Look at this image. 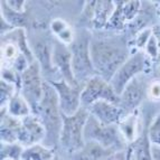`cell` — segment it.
I'll list each match as a JSON object with an SVG mask.
<instances>
[{
  "mask_svg": "<svg viewBox=\"0 0 160 160\" xmlns=\"http://www.w3.org/2000/svg\"><path fill=\"white\" fill-rule=\"evenodd\" d=\"M143 65L144 58L142 54L139 53L134 57L129 59L127 63H123L117 69V73H114L112 76V88L115 94H120L123 91V88L129 82V80L133 75L138 74L140 71L143 69Z\"/></svg>",
  "mask_w": 160,
  "mask_h": 160,
  "instance_id": "obj_6",
  "label": "cell"
},
{
  "mask_svg": "<svg viewBox=\"0 0 160 160\" xmlns=\"http://www.w3.org/2000/svg\"><path fill=\"white\" fill-rule=\"evenodd\" d=\"M127 52L113 40L94 42L91 48L92 63L104 78H111L127 58Z\"/></svg>",
  "mask_w": 160,
  "mask_h": 160,
  "instance_id": "obj_1",
  "label": "cell"
},
{
  "mask_svg": "<svg viewBox=\"0 0 160 160\" xmlns=\"http://www.w3.org/2000/svg\"><path fill=\"white\" fill-rule=\"evenodd\" d=\"M148 52L150 53L151 56H157V45L155 43L153 38H150L149 45H148Z\"/></svg>",
  "mask_w": 160,
  "mask_h": 160,
  "instance_id": "obj_23",
  "label": "cell"
},
{
  "mask_svg": "<svg viewBox=\"0 0 160 160\" xmlns=\"http://www.w3.org/2000/svg\"><path fill=\"white\" fill-rule=\"evenodd\" d=\"M22 83H24L25 95L28 98L30 103L35 104L42 100L43 84L40 82L37 63H34L27 69H25L22 74Z\"/></svg>",
  "mask_w": 160,
  "mask_h": 160,
  "instance_id": "obj_8",
  "label": "cell"
},
{
  "mask_svg": "<svg viewBox=\"0 0 160 160\" xmlns=\"http://www.w3.org/2000/svg\"><path fill=\"white\" fill-rule=\"evenodd\" d=\"M92 111L96 117H99V119L104 124H109V123L118 121L121 115V112H122L121 109L113 107L109 102L105 101L95 102L92 107Z\"/></svg>",
  "mask_w": 160,
  "mask_h": 160,
  "instance_id": "obj_12",
  "label": "cell"
},
{
  "mask_svg": "<svg viewBox=\"0 0 160 160\" xmlns=\"http://www.w3.org/2000/svg\"><path fill=\"white\" fill-rule=\"evenodd\" d=\"M139 5L140 3L138 1H132V2H123V7H121V11H122V16L123 18L131 19L132 17L136 15V12L138 11Z\"/></svg>",
  "mask_w": 160,
  "mask_h": 160,
  "instance_id": "obj_20",
  "label": "cell"
},
{
  "mask_svg": "<svg viewBox=\"0 0 160 160\" xmlns=\"http://www.w3.org/2000/svg\"><path fill=\"white\" fill-rule=\"evenodd\" d=\"M71 58H72V54L69 53V51H67L62 44L56 43L54 49V62L59 67L68 85L72 88H78V81H75L72 68H71Z\"/></svg>",
  "mask_w": 160,
  "mask_h": 160,
  "instance_id": "obj_10",
  "label": "cell"
},
{
  "mask_svg": "<svg viewBox=\"0 0 160 160\" xmlns=\"http://www.w3.org/2000/svg\"><path fill=\"white\" fill-rule=\"evenodd\" d=\"M159 118L156 119V122L152 124L151 130H150V137H151V140L155 143H159Z\"/></svg>",
  "mask_w": 160,
  "mask_h": 160,
  "instance_id": "obj_22",
  "label": "cell"
},
{
  "mask_svg": "<svg viewBox=\"0 0 160 160\" xmlns=\"http://www.w3.org/2000/svg\"><path fill=\"white\" fill-rule=\"evenodd\" d=\"M149 30H146V32H144V34H142L141 35V37L139 38V40H138V45L140 46V47H141V46H143V44H144V40L147 39V35H149Z\"/></svg>",
  "mask_w": 160,
  "mask_h": 160,
  "instance_id": "obj_25",
  "label": "cell"
},
{
  "mask_svg": "<svg viewBox=\"0 0 160 160\" xmlns=\"http://www.w3.org/2000/svg\"><path fill=\"white\" fill-rule=\"evenodd\" d=\"M13 54V48L11 46H8L7 47V56H11Z\"/></svg>",
  "mask_w": 160,
  "mask_h": 160,
  "instance_id": "obj_26",
  "label": "cell"
},
{
  "mask_svg": "<svg viewBox=\"0 0 160 160\" xmlns=\"http://www.w3.org/2000/svg\"><path fill=\"white\" fill-rule=\"evenodd\" d=\"M103 99L111 103H120V99L118 98V94L113 91L111 85H109L104 80L99 76H95L90 80L88 86L85 88L82 94V100L84 103L90 104L98 99Z\"/></svg>",
  "mask_w": 160,
  "mask_h": 160,
  "instance_id": "obj_5",
  "label": "cell"
},
{
  "mask_svg": "<svg viewBox=\"0 0 160 160\" xmlns=\"http://www.w3.org/2000/svg\"><path fill=\"white\" fill-rule=\"evenodd\" d=\"M113 9L112 2L111 1H99V2H95L94 6V12H95V22L96 26L100 27L103 24H105L107 22V17L111 10Z\"/></svg>",
  "mask_w": 160,
  "mask_h": 160,
  "instance_id": "obj_16",
  "label": "cell"
},
{
  "mask_svg": "<svg viewBox=\"0 0 160 160\" xmlns=\"http://www.w3.org/2000/svg\"><path fill=\"white\" fill-rule=\"evenodd\" d=\"M10 111H11V113L15 115H25L28 113V109H27L26 103H25L19 96L18 98H15V99L11 101Z\"/></svg>",
  "mask_w": 160,
  "mask_h": 160,
  "instance_id": "obj_19",
  "label": "cell"
},
{
  "mask_svg": "<svg viewBox=\"0 0 160 160\" xmlns=\"http://www.w3.org/2000/svg\"><path fill=\"white\" fill-rule=\"evenodd\" d=\"M85 137L95 139L103 147H110L111 144L120 142V137L114 127L101 126L94 117L88 118V122L85 126Z\"/></svg>",
  "mask_w": 160,
  "mask_h": 160,
  "instance_id": "obj_7",
  "label": "cell"
},
{
  "mask_svg": "<svg viewBox=\"0 0 160 160\" xmlns=\"http://www.w3.org/2000/svg\"><path fill=\"white\" fill-rule=\"evenodd\" d=\"M73 72L78 78H85L93 73L88 56V35L82 34L73 44Z\"/></svg>",
  "mask_w": 160,
  "mask_h": 160,
  "instance_id": "obj_4",
  "label": "cell"
},
{
  "mask_svg": "<svg viewBox=\"0 0 160 160\" xmlns=\"http://www.w3.org/2000/svg\"><path fill=\"white\" fill-rule=\"evenodd\" d=\"M18 136H20L22 140L26 143H32L44 136V130L37 121L28 118L25 120V127L22 131H19Z\"/></svg>",
  "mask_w": 160,
  "mask_h": 160,
  "instance_id": "obj_13",
  "label": "cell"
},
{
  "mask_svg": "<svg viewBox=\"0 0 160 160\" xmlns=\"http://www.w3.org/2000/svg\"><path fill=\"white\" fill-rule=\"evenodd\" d=\"M61 96V109L63 114L71 115L75 114L78 111V102H80V88H73L65 81L61 83H53Z\"/></svg>",
  "mask_w": 160,
  "mask_h": 160,
  "instance_id": "obj_9",
  "label": "cell"
},
{
  "mask_svg": "<svg viewBox=\"0 0 160 160\" xmlns=\"http://www.w3.org/2000/svg\"><path fill=\"white\" fill-rule=\"evenodd\" d=\"M143 95V88L138 80H133L126 88L120 99L121 107L124 109H133L140 103Z\"/></svg>",
  "mask_w": 160,
  "mask_h": 160,
  "instance_id": "obj_11",
  "label": "cell"
},
{
  "mask_svg": "<svg viewBox=\"0 0 160 160\" xmlns=\"http://www.w3.org/2000/svg\"><path fill=\"white\" fill-rule=\"evenodd\" d=\"M53 29L55 32H61V30L64 29V25L61 22H53Z\"/></svg>",
  "mask_w": 160,
  "mask_h": 160,
  "instance_id": "obj_24",
  "label": "cell"
},
{
  "mask_svg": "<svg viewBox=\"0 0 160 160\" xmlns=\"http://www.w3.org/2000/svg\"><path fill=\"white\" fill-rule=\"evenodd\" d=\"M88 113L84 109H80L71 117L63 114L64 129L62 133V143L68 150L80 149L83 147L82 129L88 119Z\"/></svg>",
  "mask_w": 160,
  "mask_h": 160,
  "instance_id": "obj_3",
  "label": "cell"
},
{
  "mask_svg": "<svg viewBox=\"0 0 160 160\" xmlns=\"http://www.w3.org/2000/svg\"><path fill=\"white\" fill-rule=\"evenodd\" d=\"M3 8H5V13L8 16V20H10L12 24H16V25H24L25 24L26 15H17V13H13L10 9L6 8L5 3H3Z\"/></svg>",
  "mask_w": 160,
  "mask_h": 160,
  "instance_id": "obj_21",
  "label": "cell"
},
{
  "mask_svg": "<svg viewBox=\"0 0 160 160\" xmlns=\"http://www.w3.org/2000/svg\"><path fill=\"white\" fill-rule=\"evenodd\" d=\"M53 157L52 153L47 150L43 149L39 146L32 148L22 153V159H51Z\"/></svg>",
  "mask_w": 160,
  "mask_h": 160,
  "instance_id": "obj_17",
  "label": "cell"
},
{
  "mask_svg": "<svg viewBox=\"0 0 160 160\" xmlns=\"http://www.w3.org/2000/svg\"><path fill=\"white\" fill-rule=\"evenodd\" d=\"M158 90H159V86H158V85H156L155 88H153V92H155L156 96H158V95H159V91H158Z\"/></svg>",
  "mask_w": 160,
  "mask_h": 160,
  "instance_id": "obj_27",
  "label": "cell"
},
{
  "mask_svg": "<svg viewBox=\"0 0 160 160\" xmlns=\"http://www.w3.org/2000/svg\"><path fill=\"white\" fill-rule=\"evenodd\" d=\"M147 131H144L143 136L139 138L136 142L131 144L129 148V156L130 159H151L149 153V143L147 140Z\"/></svg>",
  "mask_w": 160,
  "mask_h": 160,
  "instance_id": "obj_15",
  "label": "cell"
},
{
  "mask_svg": "<svg viewBox=\"0 0 160 160\" xmlns=\"http://www.w3.org/2000/svg\"><path fill=\"white\" fill-rule=\"evenodd\" d=\"M36 52H37V56L39 57V59L42 61V63L44 64V68L49 67V51H48L47 43L44 40H39L36 44Z\"/></svg>",
  "mask_w": 160,
  "mask_h": 160,
  "instance_id": "obj_18",
  "label": "cell"
},
{
  "mask_svg": "<svg viewBox=\"0 0 160 160\" xmlns=\"http://www.w3.org/2000/svg\"><path fill=\"white\" fill-rule=\"evenodd\" d=\"M111 153L113 152L111 150L104 149L101 143L92 141L86 144L84 147V150L76 158H80V159H107V158H110Z\"/></svg>",
  "mask_w": 160,
  "mask_h": 160,
  "instance_id": "obj_14",
  "label": "cell"
},
{
  "mask_svg": "<svg viewBox=\"0 0 160 160\" xmlns=\"http://www.w3.org/2000/svg\"><path fill=\"white\" fill-rule=\"evenodd\" d=\"M43 99L40 101V112L47 131V144H55L61 130V117L58 112V99L55 90L47 83H43Z\"/></svg>",
  "mask_w": 160,
  "mask_h": 160,
  "instance_id": "obj_2",
  "label": "cell"
}]
</instances>
